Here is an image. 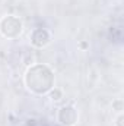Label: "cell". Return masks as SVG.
<instances>
[{"instance_id":"cell-1","label":"cell","mask_w":124,"mask_h":126,"mask_svg":"<svg viewBox=\"0 0 124 126\" xmlns=\"http://www.w3.org/2000/svg\"><path fill=\"white\" fill-rule=\"evenodd\" d=\"M24 81H25L26 88L31 93L44 95L48 94L54 88L56 79H54V72L51 70V67L42 63H37V64H32L26 70Z\"/></svg>"},{"instance_id":"cell-2","label":"cell","mask_w":124,"mask_h":126,"mask_svg":"<svg viewBox=\"0 0 124 126\" xmlns=\"http://www.w3.org/2000/svg\"><path fill=\"white\" fill-rule=\"evenodd\" d=\"M24 31V24L18 16L7 15L0 19V34L6 38L15 40Z\"/></svg>"},{"instance_id":"cell-3","label":"cell","mask_w":124,"mask_h":126,"mask_svg":"<svg viewBox=\"0 0 124 126\" xmlns=\"http://www.w3.org/2000/svg\"><path fill=\"white\" fill-rule=\"evenodd\" d=\"M59 122L63 126H74L77 123V110L73 104H67V106H63L62 109L59 110Z\"/></svg>"},{"instance_id":"cell-4","label":"cell","mask_w":124,"mask_h":126,"mask_svg":"<svg viewBox=\"0 0 124 126\" xmlns=\"http://www.w3.org/2000/svg\"><path fill=\"white\" fill-rule=\"evenodd\" d=\"M50 43V32L44 28H37L31 34V44L34 47L42 48Z\"/></svg>"},{"instance_id":"cell-5","label":"cell","mask_w":124,"mask_h":126,"mask_svg":"<svg viewBox=\"0 0 124 126\" xmlns=\"http://www.w3.org/2000/svg\"><path fill=\"white\" fill-rule=\"evenodd\" d=\"M50 93H51V100H53V101H59V100L63 97L62 90H57V88H53Z\"/></svg>"},{"instance_id":"cell-6","label":"cell","mask_w":124,"mask_h":126,"mask_svg":"<svg viewBox=\"0 0 124 126\" xmlns=\"http://www.w3.org/2000/svg\"><path fill=\"white\" fill-rule=\"evenodd\" d=\"M112 109H115L118 113H121V110H123V101L118 98V100H114L112 101Z\"/></svg>"},{"instance_id":"cell-7","label":"cell","mask_w":124,"mask_h":126,"mask_svg":"<svg viewBox=\"0 0 124 126\" xmlns=\"http://www.w3.org/2000/svg\"><path fill=\"white\" fill-rule=\"evenodd\" d=\"M123 114H121V113H120V114H118V117H117V122H115V125L117 126H124L123 125Z\"/></svg>"}]
</instances>
